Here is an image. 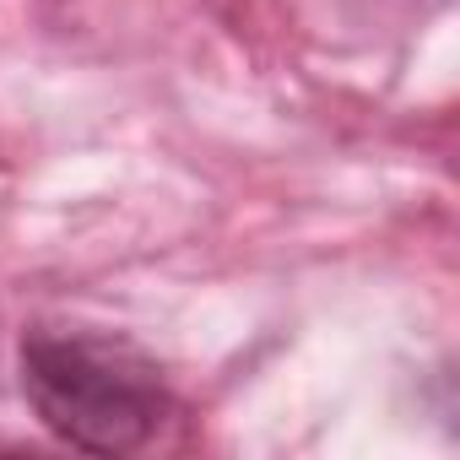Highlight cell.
Returning <instances> with one entry per match:
<instances>
[{
    "mask_svg": "<svg viewBox=\"0 0 460 460\" xmlns=\"http://www.w3.org/2000/svg\"><path fill=\"white\" fill-rule=\"evenodd\" d=\"M22 390L55 438L93 455H130L168 417L163 368L136 341L109 331H28Z\"/></svg>",
    "mask_w": 460,
    "mask_h": 460,
    "instance_id": "obj_1",
    "label": "cell"
}]
</instances>
